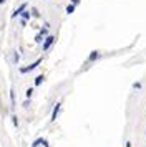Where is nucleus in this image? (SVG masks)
Here are the masks:
<instances>
[{
	"instance_id": "nucleus-1",
	"label": "nucleus",
	"mask_w": 146,
	"mask_h": 147,
	"mask_svg": "<svg viewBox=\"0 0 146 147\" xmlns=\"http://www.w3.org/2000/svg\"><path fill=\"white\" fill-rule=\"evenodd\" d=\"M48 28H50V23H45V25H43V28H42L38 33H37V36H35V41H37V43H42V38L48 36Z\"/></svg>"
},
{
	"instance_id": "nucleus-2",
	"label": "nucleus",
	"mask_w": 146,
	"mask_h": 147,
	"mask_svg": "<svg viewBox=\"0 0 146 147\" xmlns=\"http://www.w3.org/2000/svg\"><path fill=\"white\" fill-rule=\"evenodd\" d=\"M40 63H42V58H38V60H37V61H33L32 65H28V66H23V68H20L18 71H20V73H22V74H25V73H30V71H33L35 68L38 66Z\"/></svg>"
},
{
	"instance_id": "nucleus-3",
	"label": "nucleus",
	"mask_w": 146,
	"mask_h": 147,
	"mask_svg": "<svg viewBox=\"0 0 146 147\" xmlns=\"http://www.w3.org/2000/svg\"><path fill=\"white\" fill-rule=\"evenodd\" d=\"M60 111H61V101H58V102L55 104V107H53L52 116H50V121H52V122H55V121H57V117H58Z\"/></svg>"
},
{
	"instance_id": "nucleus-4",
	"label": "nucleus",
	"mask_w": 146,
	"mask_h": 147,
	"mask_svg": "<svg viewBox=\"0 0 146 147\" xmlns=\"http://www.w3.org/2000/svg\"><path fill=\"white\" fill-rule=\"evenodd\" d=\"M53 43H55V36H53V35L45 36V41H43V51H48V48L52 47Z\"/></svg>"
},
{
	"instance_id": "nucleus-5",
	"label": "nucleus",
	"mask_w": 146,
	"mask_h": 147,
	"mask_svg": "<svg viewBox=\"0 0 146 147\" xmlns=\"http://www.w3.org/2000/svg\"><path fill=\"white\" fill-rule=\"evenodd\" d=\"M101 56V53H100L98 50H93L91 53H90V56H88V63H93V61H96Z\"/></svg>"
},
{
	"instance_id": "nucleus-6",
	"label": "nucleus",
	"mask_w": 146,
	"mask_h": 147,
	"mask_svg": "<svg viewBox=\"0 0 146 147\" xmlns=\"http://www.w3.org/2000/svg\"><path fill=\"white\" fill-rule=\"evenodd\" d=\"M25 8H27V2H25V3H22V5H20V7L17 8L15 12H13V13H12V18H17L18 15H22V13H23V10H25Z\"/></svg>"
},
{
	"instance_id": "nucleus-7",
	"label": "nucleus",
	"mask_w": 146,
	"mask_h": 147,
	"mask_svg": "<svg viewBox=\"0 0 146 147\" xmlns=\"http://www.w3.org/2000/svg\"><path fill=\"white\" fill-rule=\"evenodd\" d=\"M43 81H45V74H38V76L35 78V83H33V84H35V86H40Z\"/></svg>"
},
{
	"instance_id": "nucleus-8",
	"label": "nucleus",
	"mask_w": 146,
	"mask_h": 147,
	"mask_svg": "<svg viewBox=\"0 0 146 147\" xmlns=\"http://www.w3.org/2000/svg\"><path fill=\"white\" fill-rule=\"evenodd\" d=\"M75 7H76V5H73V3H70V5H66V13L70 15V13H73V12H75Z\"/></svg>"
},
{
	"instance_id": "nucleus-9",
	"label": "nucleus",
	"mask_w": 146,
	"mask_h": 147,
	"mask_svg": "<svg viewBox=\"0 0 146 147\" xmlns=\"http://www.w3.org/2000/svg\"><path fill=\"white\" fill-rule=\"evenodd\" d=\"M10 102H12V107H15V93H13V89H10Z\"/></svg>"
},
{
	"instance_id": "nucleus-10",
	"label": "nucleus",
	"mask_w": 146,
	"mask_h": 147,
	"mask_svg": "<svg viewBox=\"0 0 146 147\" xmlns=\"http://www.w3.org/2000/svg\"><path fill=\"white\" fill-rule=\"evenodd\" d=\"M30 12H27V10H23V13H22V20H28V18H30Z\"/></svg>"
},
{
	"instance_id": "nucleus-11",
	"label": "nucleus",
	"mask_w": 146,
	"mask_h": 147,
	"mask_svg": "<svg viewBox=\"0 0 146 147\" xmlns=\"http://www.w3.org/2000/svg\"><path fill=\"white\" fill-rule=\"evenodd\" d=\"M32 94H33V88H28V89H27V93H25L27 99H30V98H32Z\"/></svg>"
},
{
	"instance_id": "nucleus-12",
	"label": "nucleus",
	"mask_w": 146,
	"mask_h": 147,
	"mask_svg": "<svg viewBox=\"0 0 146 147\" xmlns=\"http://www.w3.org/2000/svg\"><path fill=\"white\" fill-rule=\"evenodd\" d=\"M141 88H143V84H141L139 81H136V83L133 84V89H136V91H138V89H141Z\"/></svg>"
},
{
	"instance_id": "nucleus-13",
	"label": "nucleus",
	"mask_w": 146,
	"mask_h": 147,
	"mask_svg": "<svg viewBox=\"0 0 146 147\" xmlns=\"http://www.w3.org/2000/svg\"><path fill=\"white\" fill-rule=\"evenodd\" d=\"M12 122H13L15 127H18V117H17V116H12Z\"/></svg>"
},
{
	"instance_id": "nucleus-14",
	"label": "nucleus",
	"mask_w": 146,
	"mask_h": 147,
	"mask_svg": "<svg viewBox=\"0 0 146 147\" xmlns=\"http://www.w3.org/2000/svg\"><path fill=\"white\" fill-rule=\"evenodd\" d=\"M42 140H43V139H42V137H40V139H37V140H35V142H33V144H32V147H38L40 144H42Z\"/></svg>"
},
{
	"instance_id": "nucleus-15",
	"label": "nucleus",
	"mask_w": 146,
	"mask_h": 147,
	"mask_svg": "<svg viewBox=\"0 0 146 147\" xmlns=\"http://www.w3.org/2000/svg\"><path fill=\"white\" fill-rule=\"evenodd\" d=\"M32 15H33V17H37V18L40 17V13H38V10H37V8H32Z\"/></svg>"
},
{
	"instance_id": "nucleus-16",
	"label": "nucleus",
	"mask_w": 146,
	"mask_h": 147,
	"mask_svg": "<svg viewBox=\"0 0 146 147\" xmlns=\"http://www.w3.org/2000/svg\"><path fill=\"white\" fill-rule=\"evenodd\" d=\"M18 60H20L18 53H15V55H13V61H15V63H18Z\"/></svg>"
},
{
	"instance_id": "nucleus-17",
	"label": "nucleus",
	"mask_w": 146,
	"mask_h": 147,
	"mask_svg": "<svg viewBox=\"0 0 146 147\" xmlns=\"http://www.w3.org/2000/svg\"><path fill=\"white\" fill-rule=\"evenodd\" d=\"M80 2H81V0H72L73 5H80Z\"/></svg>"
},
{
	"instance_id": "nucleus-18",
	"label": "nucleus",
	"mask_w": 146,
	"mask_h": 147,
	"mask_svg": "<svg viewBox=\"0 0 146 147\" xmlns=\"http://www.w3.org/2000/svg\"><path fill=\"white\" fill-rule=\"evenodd\" d=\"M42 144H43L45 147H50V146H48V142H46V139H43V140H42Z\"/></svg>"
},
{
	"instance_id": "nucleus-19",
	"label": "nucleus",
	"mask_w": 146,
	"mask_h": 147,
	"mask_svg": "<svg viewBox=\"0 0 146 147\" xmlns=\"http://www.w3.org/2000/svg\"><path fill=\"white\" fill-rule=\"evenodd\" d=\"M125 147H131V142H130V140H126V144H125Z\"/></svg>"
},
{
	"instance_id": "nucleus-20",
	"label": "nucleus",
	"mask_w": 146,
	"mask_h": 147,
	"mask_svg": "<svg viewBox=\"0 0 146 147\" xmlns=\"http://www.w3.org/2000/svg\"><path fill=\"white\" fill-rule=\"evenodd\" d=\"M3 2H5V0H0V3H3Z\"/></svg>"
}]
</instances>
